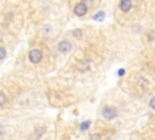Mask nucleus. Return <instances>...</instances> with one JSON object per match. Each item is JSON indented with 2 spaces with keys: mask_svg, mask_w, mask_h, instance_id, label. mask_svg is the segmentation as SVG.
Instances as JSON below:
<instances>
[{
  "mask_svg": "<svg viewBox=\"0 0 155 140\" xmlns=\"http://www.w3.org/2000/svg\"><path fill=\"white\" fill-rule=\"evenodd\" d=\"M5 55H6V51H5V49L0 46V60H3V59L5 58Z\"/></svg>",
  "mask_w": 155,
  "mask_h": 140,
  "instance_id": "nucleus-9",
  "label": "nucleus"
},
{
  "mask_svg": "<svg viewBox=\"0 0 155 140\" xmlns=\"http://www.w3.org/2000/svg\"><path fill=\"white\" fill-rule=\"evenodd\" d=\"M3 132H4V129H3V127H1V126H0V135L3 134Z\"/></svg>",
  "mask_w": 155,
  "mask_h": 140,
  "instance_id": "nucleus-14",
  "label": "nucleus"
},
{
  "mask_svg": "<svg viewBox=\"0 0 155 140\" xmlns=\"http://www.w3.org/2000/svg\"><path fill=\"white\" fill-rule=\"evenodd\" d=\"M124 72H125L124 70H120V71H119V76H122V74H124Z\"/></svg>",
  "mask_w": 155,
  "mask_h": 140,
  "instance_id": "nucleus-13",
  "label": "nucleus"
},
{
  "mask_svg": "<svg viewBox=\"0 0 155 140\" xmlns=\"http://www.w3.org/2000/svg\"><path fill=\"white\" fill-rule=\"evenodd\" d=\"M104 16H106L104 11H100V12H97V14L94 16V20H96V21H102V20L104 18Z\"/></svg>",
  "mask_w": 155,
  "mask_h": 140,
  "instance_id": "nucleus-6",
  "label": "nucleus"
},
{
  "mask_svg": "<svg viewBox=\"0 0 155 140\" xmlns=\"http://www.w3.org/2000/svg\"><path fill=\"white\" fill-rule=\"evenodd\" d=\"M6 102V96L4 93H0V105H4Z\"/></svg>",
  "mask_w": 155,
  "mask_h": 140,
  "instance_id": "nucleus-8",
  "label": "nucleus"
},
{
  "mask_svg": "<svg viewBox=\"0 0 155 140\" xmlns=\"http://www.w3.org/2000/svg\"><path fill=\"white\" fill-rule=\"evenodd\" d=\"M149 106H150L153 110H155V98H153V99L150 100V102H149Z\"/></svg>",
  "mask_w": 155,
  "mask_h": 140,
  "instance_id": "nucleus-11",
  "label": "nucleus"
},
{
  "mask_svg": "<svg viewBox=\"0 0 155 140\" xmlns=\"http://www.w3.org/2000/svg\"><path fill=\"white\" fill-rule=\"evenodd\" d=\"M70 49H72V44L69 42H67V40H63V42H61L58 44V50L61 52H68Z\"/></svg>",
  "mask_w": 155,
  "mask_h": 140,
  "instance_id": "nucleus-4",
  "label": "nucleus"
},
{
  "mask_svg": "<svg viewBox=\"0 0 155 140\" xmlns=\"http://www.w3.org/2000/svg\"><path fill=\"white\" fill-rule=\"evenodd\" d=\"M91 124V122L90 121H85V122H82L81 124H80V129L81 130H86L87 128H88V126Z\"/></svg>",
  "mask_w": 155,
  "mask_h": 140,
  "instance_id": "nucleus-7",
  "label": "nucleus"
},
{
  "mask_svg": "<svg viewBox=\"0 0 155 140\" xmlns=\"http://www.w3.org/2000/svg\"><path fill=\"white\" fill-rule=\"evenodd\" d=\"M100 135H92V140H100Z\"/></svg>",
  "mask_w": 155,
  "mask_h": 140,
  "instance_id": "nucleus-12",
  "label": "nucleus"
},
{
  "mask_svg": "<svg viewBox=\"0 0 155 140\" xmlns=\"http://www.w3.org/2000/svg\"><path fill=\"white\" fill-rule=\"evenodd\" d=\"M102 115L107 120H113V118L116 117V110L114 107H106L102 112Z\"/></svg>",
  "mask_w": 155,
  "mask_h": 140,
  "instance_id": "nucleus-1",
  "label": "nucleus"
},
{
  "mask_svg": "<svg viewBox=\"0 0 155 140\" xmlns=\"http://www.w3.org/2000/svg\"><path fill=\"white\" fill-rule=\"evenodd\" d=\"M75 14L78 15V16H84L86 12H87V6H86V4L85 3H79L76 6H75Z\"/></svg>",
  "mask_w": 155,
  "mask_h": 140,
  "instance_id": "nucleus-3",
  "label": "nucleus"
},
{
  "mask_svg": "<svg viewBox=\"0 0 155 140\" xmlns=\"http://www.w3.org/2000/svg\"><path fill=\"white\" fill-rule=\"evenodd\" d=\"M132 6V3L130 2V0H122V2L120 3V10L124 11V12H127Z\"/></svg>",
  "mask_w": 155,
  "mask_h": 140,
  "instance_id": "nucleus-5",
  "label": "nucleus"
},
{
  "mask_svg": "<svg viewBox=\"0 0 155 140\" xmlns=\"http://www.w3.org/2000/svg\"><path fill=\"white\" fill-rule=\"evenodd\" d=\"M73 36L76 37V38H81V31H80V30H75V31L73 32Z\"/></svg>",
  "mask_w": 155,
  "mask_h": 140,
  "instance_id": "nucleus-10",
  "label": "nucleus"
},
{
  "mask_svg": "<svg viewBox=\"0 0 155 140\" xmlns=\"http://www.w3.org/2000/svg\"><path fill=\"white\" fill-rule=\"evenodd\" d=\"M41 58H43V55L39 50H32L29 52V60L34 64H38L41 60Z\"/></svg>",
  "mask_w": 155,
  "mask_h": 140,
  "instance_id": "nucleus-2",
  "label": "nucleus"
}]
</instances>
